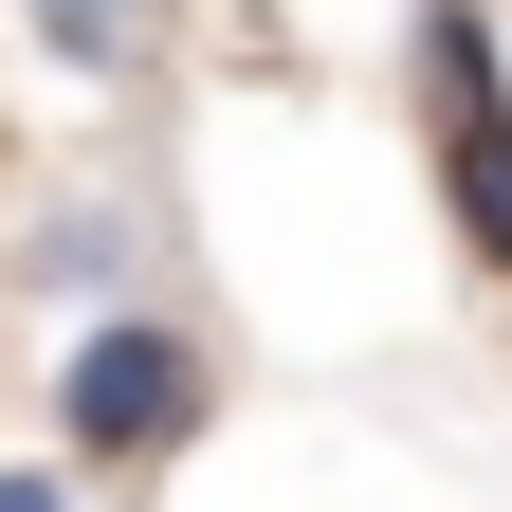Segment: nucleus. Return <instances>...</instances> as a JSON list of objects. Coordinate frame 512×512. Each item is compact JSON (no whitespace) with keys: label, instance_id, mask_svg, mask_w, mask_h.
<instances>
[{"label":"nucleus","instance_id":"obj_1","mask_svg":"<svg viewBox=\"0 0 512 512\" xmlns=\"http://www.w3.org/2000/svg\"><path fill=\"white\" fill-rule=\"evenodd\" d=\"M202 403H220V366H202V330H165V311H110V330H74V366H55V439L110 458V476L183 458Z\"/></svg>","mask_w":512,"mask_h":512},{"label":"nucleus","instance_id":"obj_2","mask_svg":"<svg viewBox=\"0 0 512 512\" xmlns=\"http://www.w3.org/2000/svg\"><path fill=\"white\" fill-rule=\"evenodd\" d=\"M421 92H439V202H458V256L512 275V74L476 0H421Z\"/></svg>","mask_w":512,"mask_h":512},{"label":"nucleus","instance_id":"obj_3","mask_svg":"<svg viewBox=\"0 0 512 512\" xmlns=\"http://www.w3.org/2000/svg\"><path fill=\"white\" fill-rule=\"evenodd\" d=\"M37 37L74 55V74H110V55H128V0H37Z\"/></svg>","mask_w":512,"mask_h":512},{"label":"nucleus","instance_id":"obj_4","mask_svg":"<svg viewBox=\"0 0 512 512\" xmlns=\"http://www.w3.org/2000/svg\"><path fill=\"white\" fill-rule=\"evenodd\" d=\"M0 512H74V476H0Z\"/></svg>","mask_w":512,"mask_h":512}]
</instances>
